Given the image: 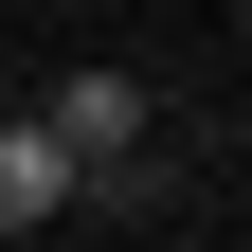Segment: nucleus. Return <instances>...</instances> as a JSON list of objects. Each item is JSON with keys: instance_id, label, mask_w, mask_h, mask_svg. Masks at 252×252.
Instances as JSON below:
<instances>
[{"instance_id": "2", "label": "nucleus", "mask_w": 252, "mask_h": 252, "mask_svg": "<svg viewBox=\"0 0 252 252\" xmlns=\"http://www.w3.org/2000/svg\"><path fill=\"white\" fill-rule=\"evenodd\" d=\"M72 216V162H54V126H0V234H54Z\"/></svg>"}, {"instance_id": "1", "label": "nucleus", "mask_w": 252, "mask_h": 252, "mask_svg": "<svg viewBox=\"0 0 252 252\" xmlns=\"http://www.w3.org/2000/svg\"><path fill=\"white\" fill-rule=\"evenodd\" d=\"M36 126H54V162L90 180V162H144V126H162V90H144V72H54V108H36Z\"/></svg>"}]
</instances>
